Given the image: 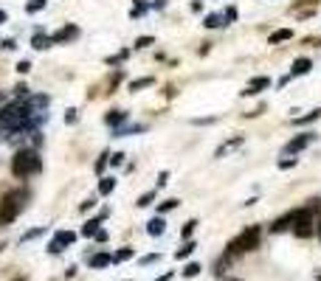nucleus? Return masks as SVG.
<instances>
[{"label":"nucleus","instance_id":"58836bf2","mask_svg":"<svg viewBox=\"0 0 321 281\" xmlns=\"http://www.w3.org/2000/svg\"><path fill=\"white\" fill-rule=\"evenodd\" d=\"M29 70H31V62H26V59L17 65V73H29Z\"/></svg>","mask_w":321,"mask_h":281},{"label":"nucleus","instance_id":"c85d7f7f","mask_svg":"<svg viewBox=\"0 0 321 281\" xmlns=\"http://www.w3.org/2000/svg\"><path fill=\"white\" fill-rule=\"evenodd\" d=\"M194 228H197V219H189V222L183 225V231H180V236H183V239H189V236L194 233Z\"/></svg>","mask_w":321,"mask_h":281},{"label":"nucleus","instance_id":"49530a36","mask_svg":"<svg viewBox=\"0 0 321 281\" xmlns=\"http://www.w3.org/2000/svg\"><path fill=\"white\" fill-rule=\"evenodd\" d=\"M3 23H6V12H0V26H3Z\"/></svg>","mask_w":321,"mask_h":281},{"label":"nucleus","instance_id":"7ed1b4c3","mask_svg":"<svg viewBox=\"0 0 321 281\" xmlns=\"http://www.w3.org/2000/svg\"><path fill=\"white\" fill-rule=\"evenodd\" d=\"M259 245H262V228H259V225H251V228H245L237 239H231L226 253H231V256H243V253H248V250H257Z\"/></svg>","mask_w":321,"mask_h":281},{"label":"nucleus","instance_id":"a878e982","mask_svg":"<svg viewBox=\"0 0 321 281\" xmlns=\"http://www.w3.org/2000/svg\"><path fill=\"white\" fill-rule=\"evenodd\" d=\"M43 9H45V0H29V3H26V12H29V14L43 12Z\"/></svg>","mask_w":321,"mask_h":281},{"label":"nucleus","instance_id":"de8ad7c7","mask_svg":"<svg viewBox=\"0 0 321 281\" xmlns=\"http://www.w3.org/2000/svg\"><path fill=\"white\" fill-rule=\"evenodd\" d=\"M0 104H3V93H0Z\"/></svg>","mask_w":321,"mask_h":281},{"label":"nucleus","instance_id":"2eb2a0df","mask_svg":"<svg viewBox=\"0 0 321 281\" xmlns=\"http://www.w3.org/2000/svg\"><path fill=\"white\" fill-rule=\"evenodd\" d=\"M99 225H101V217H93L82 225V236H96L99 233Z\"/></svg>","mask_w":321,"mask_h":281},{"label":"nucleus","instance_id":"c03bdc74","mask_svg":"<svg viewBox=\"0 0 321 281\" xmlns=\"http://www.w3.org/2000/svg\"><path fill=\"white\" fill-rule=\"evenodd\" d=\"M155 281H172V270H169V273H164V275H158Z\"/></svg>","mask_w":321,"mask_h":281},{"label":"nucleus","instance_id":"a19ab883","mask_svg":"<svg viewBox=\"0 0 321 281\" xmlns=\"http://www.w3.org/2000/svg\"><path fill=\"white\" fill-rule=\"evenodd\" d=\"M93 239H96L99 245H101V242H107V231H101V228H99V233H96V236H93Z\"/></svg>","mask_w":321,"mask_h":281},{"label":"nucleus","instance_id":"423d86ee","mask_svg":"<svg viewBox=\"0 0 321 281\" xmlns=\"http://www.w3.org/2000/svg\"><path fill=\"white\" fill-rule=\"evenodd\" d=\"M315 140V135L313 132H304V135H296L293 140H287L285 144V155H296V152H301V149H307L310 144Z\"/></svg>","mask_w":321,"mask_h":281},{"label":"nucleus","instance_id":"ea45409f","mask_svg":"<svg viewBox=\"0 0 321 281\" xmlns=\"http://www.w3.org/2000/svg\"><path fill=\"white\" fill-rule=\"evenodd\" d=\"M93 205H96V203H93V200H87V203H82V205H79V211H82V214H87V211H90Z\"/></svg>","mask_w":321,"mask_h":281},{"label":"nucleus","instance_id":"e433bc0d","mask_svg":"<svg viewBox=\"0 0 321 281\" xmlns=\"http://www.w3.org/2000/svg\"><path fill=\"white\" fill-rule=\"evenodd\" d=\"M296 166V158H287V161H279V169H293Z\"/></svg>","mask_w":321,"mask_h":281},{"label":"nucleus","instance_id":"412c9836","mask_svg":"<svg viewBox=\"0 0 321 281\" xmlns=\"http://www.w3.org/2000/svg\"><path fill=\"white\" fill-rule=\"evenodd\" d=\"M150 84H152V76H144V79H136V82H130V90L138 93V90H144V87H150Z\"/></svg>","mask_w":321,"mask_h":281},{"label":"nucleus","instance_id":"393cba45","mask_svg":"<svg viewBox=\"0 0 321 281\" xmlns=\"http://www.w3.org/2000/svg\"><path fill=\"white\" fill-rule=\"evenodd\" d=\"M194 247H197L194 242H186L183 247H178V253H175V256H178V259H186V256H192V253H194Z\"/></svg>","mask_w":321,"mask_h":281},{"label":"nucleus","instance_id":"c9c22d12","mask_svg":"<svg viewBox=\"0 0 321 281\" xmlns=\"http://www.w3.org/2000/svg\"><path fill=\"white\" fill-rule=\"evenodd\" d=\"M110 163H113V166H122V163H124V152H116V155H110Z\"/></svg>","mask_w":321,"mask_h":281},{"label":"nucleus","instance_id":"4468645a","mask_svg":"<svg viewBox=\"0 0 321 281\" xmlns=\"http://www.w3.org/2000/svg\"><path fill=\"white\" fill-rule=\"evenodd\" d=\"M310 68H313V62H310V59H296V62H293L290 76H304V73H310Z\"/></svg>","mask_w":321,"mask_h":281},{"label":"nucleus","instance_id":"f03ea898","mask_svg":"<svg viewBox=\"0 0 321 281\" xmlns=\"http://www.w3.org/2000/svg\"><path fill=\"white\" fill-rule=\"evenodd\" d=\"M29 189H15V191H6L3 194V200H0V222H12V219H17V214H20L23 208H26V203H29Z\"/></svg>","mask_w":321,"mask_h":281},{"label":"nucleus","instance_id":"6ab92c4d","mask_svg":"<svg viewBox=\"0 0 321 281\" xmlns=\"http://www.w3.org/2000/svg\"><path fill=\"white\" fill-rule=\"evenodd\" d=\"M290 37H293V31H290V28H279V31H273V34H271V40H268V42H271V45H276V42H282V40H290Z\"/></svg>","mask_w":321,"mask_h":281},{"label":"nucleus","instance_id":"473e14b6","mask_svg":"<svg viewBox=\"0 0 321 281\" xmlns=\"http://www.w3.org/2000/svg\"><path fill=\"white\" fill-rule=\"evenodd\" d=\"M144 12H150V6H147L144 0H138V3H136V9H133V17H141Z\"/></svg>","mask_w":321,"mask_h":281},{"label":"nucleus","instance_id":"dca6fc26","mask_svg":"<svg viewBox=\"0 0 321 281\" xmlns=\"http://www.w3.org/2000/svg\"><path fill=\"white\" fill-rule=\"evenodd\" d=\"M203 26H206V28H223V26H226V20H223V14L211 12V14L203 17Z\"/></svg>","mask_w":321,"mask_h":281},{"label":"nucleus","instance_id":"72a5a7b5","mask_svg":"<svg viewBox=\"0 0 321 281\" xmlns=\"http://www.w3.org/2000/svg\"><path fill=\"white\" fill-rule=\"evenodd\" d=\"M127 51H122V54H116V56H110V59H107V65H116V62H124V59H127Z\"/></svg>","mask_w":321,"mask_h":281},{"label":"nucleus","instance_id":"4be33fe9","mask_svg":"<svg viewBox=\"0 0 321 281\" xmlns=\"http://www.w3.org/2000/svg\"><path fill=\"white\" fill-rule=\"evenodd\" d=\"M180 205V200H175V197H169V200H164V203L158 205V214H166V211H175Z\"/></svg>","mask_w":321,"mask_h":281},{"label":"nucleus","instance_id":"39448f33","mask_svg":"<svg viewBox=\"0 0 321 281\" xmlns=\"http://www.w3.org/2000/svg\"><path fill=\"white\" fill-rule=\"evenodd\" d=\"M76 242V233L73 231H59V233H54V239L48 242V253L51 256H57V253H62L68 245H73Z\"/></svg>","mask_w":321,"mask_h":281},{"label":"nucleus","instance_id":"4c0bfd02","mask_svg":"<svg viewBox=\"0 0 321 281\" xmlns=\"http://www.w3.org/2000/svg\"><path fill=\"white\" fill-rule=\"evenodd\" d=\"M65 121H68V124H76V110H73V107L65 112Z\"/></svg>","mask_w":321,"mask_h":281},{"label":"nucleus","instance_id":"cd10ccee","mask_svg":"<svg viewBox=\"0 0 321 281\" xmlns=\"http://www.w3.org/2000/svg\"><path fill=\"white\" fill-rule=\"evenodd\" d=\"M45 233V228H34V231H26L20 236V242H31V239H37V236H43Z\"/></svg>","mask_w":321,"mask_h":281},{"label":"nucleus","instance_id":"c756f323","mask_svg":"<svg viewBox=\"0 0 321 281\" xmlns=\"http://www.w3.org/2000/svg\"><path fill=\"white\" fill-rule=\"evenodd\" d=\"M107 158H110V152H101V155H99V161H96V175H101V172H104V166L110 163Z\"/></svg>","mask_w":321,"mask_h":281},{"label":"nucleus","instance_id":"f8f14e48","mask_svg":"<svg viewBox=\"0 0 321 281\" xmlns=\"http://www.w3.org/2000/svg\"><path fill=\"white\" fill-rule=\"evenodd\" d=\"M265 87H271V79H268V76H257L254 82L248 84V90H243V96H257V93L265 90Z\"/></svg>","mask_w":321,"mask_h":281},{"label":"nucleus","instance_id":"a211bd4d","mask_svg":"<svg viewBox=\"0 0 321 281\" xmlns=\"http://www.w3.org/2000/svg\"><path fill=\"white\" fill-rule=\"evenodd\" d=\"M240 144H243V138H240V135H237V138H231V140H226V144H223V147H217V152H214V158H223V155L229 152V149L240 147Z\"/></svg>","mask_w":321,"mask_h":281},{"label":"nucleus","instance_id":"f257e3e1","mask_svg":"<svg viewBox=\"0 0 321 281\" xmlns=\"http://www.w3.org/2000/svg\"><path fill=\"white\" fill-rule=\"evenodd\" d=\"M40 169H43V161H40L37 149H17L15 158H12V175L17 180H26V177L37 175Z\"/></svg>","mask_w":321,"mask_h":281},{"label":"nucleus","instance_id":"37998d69","mask_svg":"<svg viewBox=\"0 0 321 281\" xmlns=\"http://www.w3.org/2000/svg\"><path fill=\"white\" fill-rule=\"evenodd\" d=\"M166 180H169V175H166V172H161V175H158V186H166Z\"/></svg>","mask_w":321,"mask_h":281},{"label":"nucleus","instance_id":"0eeeda50","mask_svg":"<svg viewBox=\"0 0 321 281\" xmlns=\"http://www.w3.org/2000/svg\"><path fill=\"white\" fill-rule=\"evenodd\" d=\"M79 37V26H65V28H59L57 34H51V42L54 45H62V42H71V40H76Z\"/></svg>","mask_w":321,"mask_h":281},{"label":"nucleus","instance_id":"a18cd8bd","mask_svg":"<svg viewBox=\"0 0 321 281\" xmlns=\"http://www.w3.org/2000/svg\"><path fill=\"white\" fill-rule=\"evenodd\" d=\"M315 233H318V239H321V219H315Z\"/></svg>","mask_w":321,"mask_h":281},{"label":"nucleus","instance_id":"2f4dec72","mask_svg":"<svg viewBox=\"0 0 321 281\" xmlns=\"http://www.w3.org/2000/svg\"><path fill=\"white\" fill-rule=\"evenodd\" d=\"M158 259H161L158 253H150V256H141V259H138V264H144V267H147V264H155Z\"/></svg>","mask_w":321,"mask_h":281},{"label":"nucleus","instance_id":"5701e85b","mask_svg":"<svg viewBox=\"0 0 321 281\" xmlns=\"http://www.w3.org/2000/svg\"><path fill=\"white\" fill-rule=\"evenodd\" d=\"M318 118H321V110H313L307 115H301V118H293V124H310V121H318Z\"/></svg>","mask_w":321,"mask_h":281},{"label":"nucleus","instance_id":"7c9ffc66","mask_svg":"<svg viewBox=\"0 0 321 281\" xmlns=\"http://www.w3.org/2000/svg\"><path fill=\"white\" fill-rule=\"evenodd\" d=\"M223 20H226V26H229V23H234V20H237V9L229 6L226 12H223Z\"/></svg>","mask_w":321,"mask_h":281},{"label":"nucleus","instance_id":"09e8293b","mask_svg":"<svg viewBox=\"0 0 321 281\" xmlns=\"http://www.w3.org/2000/svg\"><path fill=\"white\" fill-rule=\"evenodd\" d=\"M229 281H237V278H229Z\"/></svg>","mask_w":321,"mask_h":281},{"label":"nucleus","instance_id":"bb28decb","mask_svg":"<svg viewBox=\"0 0 321 281\" xmlns=\"http://www.w3.org/2000/svg\"><path fill=\"white\" fill-rule=\"evenodd\" d=\"M152 200H155V191H147V194H141L138 197V208H147V205H152Z\"/></svg>","mask_w":321,"mask_h":281},{"label":"nucleus","instance_id":"f704fd0d","mask_svg":"<svg viewBox=\"0 0 321 281\" xmlns=\"http://www.w3.org/2000/svg\"><path fill=\"white\" fill-rule=\"evenodd\" d=\"M152 42H155L152 37H138V40H136V45H138V48H147V45H152Z\"/></svg>","mask_w":321,"mask_h":281},{"label":"nucleus","instance_id":"20e7f679","mask_svg":"<svg viewBox=\"0 0 321 281\" xmlns=\"http://www.w3.org/2000/svg\"><path fill=\"white\" fill-rule=\"evenodd\" d=\"M290 231L296 233L299 239H310V236L315 233V217H313V211L307 208V205L296 211V219H293Z\"/></svg>","mask_w":321,"mask_h":281},{"label":"nucleus","instance_id":"ddd939ff","mask_svg":"<svg viewBox=\"0 0 321 281\" xmlns=\"http://www.w3.org/2000/svg\"><path fill=\"white\" fill-rule=\"evenodd\" d=\"M164 231H166V222H164V217H161V214H158L155 219H150V222H147V233H150V236H161Z\"/></svg>","mask_w":321,"mask_h":281},{"label":"nucleus","instance_id":"f3484780","mask_svg":"<svg viewBox=\"0 0 321 281\" xmlns=\"http://www.w3.org/2000/svg\"><path fill=\"white\" fill-rule=\"evenodd\" d=\"M113 189H116V177H101V180H99V194L101 197L113 194Z\"/></svg>","mask_w":321,"mask_h":281},{"label":"nucleus","instance_id":"6e6552de","mask_svg":"<svg viewBox=\"0 0 321 281\" xmlns=\"http://www.w3.org/2000/svg\"><path fill=\"white\" fill-rule=\"evenodd\" d=\"M296 211H299V208H296ZM296 211H290V214H285V217H279L276 222L271 225V233H285V231H290L293 219H296Z\"/></svg>","mask_w":321,"mask_h":281},{"label":"nucleus","instance_id":"aec40b11","mask_svg":"<svg viewBox=\"0 0 321 281\" xmlns=\"http://www.w3.org/2000/svg\"><path fill=\"white\" fill-rule=\"evenodd\" d=\"M133 256H136V250H133V247H122V250L113 253V261H130Z\"/></svg>","mask_w":321,"mask_h":281},{"label":"nucleus","instance_id":"b1692460","mask_svg":"<svg viewBox=\"0 0 321 281\" xmlns=\"http://www.w3.org/2000/svg\"><path fill=\"white\" fill-rule=\"evenodd\" d=\"M200 270H203V267H200L197 261H192V264H186V267H183V278H194V275H197Z\"/></svg>","mask_w":321,"mask_h":281},{"label":"nucleus","instance_id":"79ce46f5","mask_svg":"<svg viewBox=\"0 0 321 281\" xmlns=\"http://www.w3.org/2000/svg\"><path fill=\"white\" fill-rule=\"evenodd\" d=\"M3 48H6V51H15L17 42H15V40H3Z\"/></svg>","mask_w":321,"mask_h":281},{"label":"nucleus","instance_id":"9d476101","mask_svg":"<svg viewBox=\"0 0 321 281\" xmlns=\"http://www.w3.org/2000/svg\"><path fill=\"white\" fill-rule=\"evenodd\" d=\"M110 261H113L110 253H93V256H87V267H93V270H104Z\"/></svg>","mask_w":321,"mask_h":281},{"label":"nucleus","instance_id":"9b49d317","mask_svg":"<svg viewBox=\"0 0 321 281\" xmlns=\"http://www.w3.org/2000/svg\"><path fill=\"white\" fill-rule=\"evenodd\" d=\"M54 42H51V37L45 34L43 28H37L34 31V37H31V48H37V51H45V48H51Z\"/></svg>","mask_w":321,"mask_h":281},{"label":"nucleus","instance_id":"1a4fd4ad","mask_svg":"<svg viewBox=\"0 0 321 281\" xmlns=\"http://www.w3.org/2000/svg\"><path fill=\"white\" fill-rule=\"evenodd\" d=\"M127 118H130V115L124 110H113V112H107V115H104V124L110 126V129H119L122 124H127Z\"/></svg>","mask_w":321,"mask_h":281}]
</instances>
